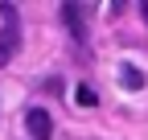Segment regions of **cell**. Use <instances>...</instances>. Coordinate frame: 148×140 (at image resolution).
I'll list each match as a JSON object with an SVG mask.
<instances>
[{"instance_id":"2","label":"cell","mask_w":148,"mask_h":140,"mask_svg":"<svg viewBox=\"0 0 148 140\" xmlns=\"http://www.w3.org/2000/svg\"><path fill=\"white\" fill-rule=\"evenodd\" d=\"M62 21L70 25V37L82 45V37H86V8H82V4H66V8H62Z\"/></svg>"},{"instance_id":"3","label":"cell","mask_w":148,"mask_h":140,"mask_svg":"<svg viewBox=\"0 0 148 140\" xmlns=\"http://www.w3.org/2000/svg\"><path fill=\"white\" fill-rule=\"evenodd\" d=\"M119 82L132 86V91H140V86H144V74H140L136 66H123V70H119Z\"/></svg>"},{"instance_id":"4","label":"cell","mask_w":148,"mask_h":140,"mask_svg":"<svg viewBox=\"0 0 148 140\" xmlns=\"http://www.w3.org/2000/svg\"><path fill=\"white\" fill-rule=\"evenodd\" d=\"M74 99H78V103H82V107H90V103H95L99 95H95V91H90V86L82 82V86H78V95H74Z\"/></svg>"},{"instance_id":"1","label":"cell","mask_w":148,"mask_h":140,"mask_svg":"<svg viewBox=\"0 0 148 140\" xmlns=\"http://www.w3.org/2000/svg\"><path fill=\"white\" fill-rule=\"evenodd\" d=\"M25 128H29L33 140H53V119H49L45 107H29L25 111Z\"/></svg>"},{"instance_id":"5","label":"cell","mask_w":148,"mask_h":140,"mask_svg":"<svg viewBox=\"0 0 148 140\" xmlns=\"http://www.w3.org/2000/svg\"><path fill=\"white\" fill-rule=\"evenodd\" d=\"M140 16H144V25H148V4H140Z\"/></svg>"}]
</instances>
